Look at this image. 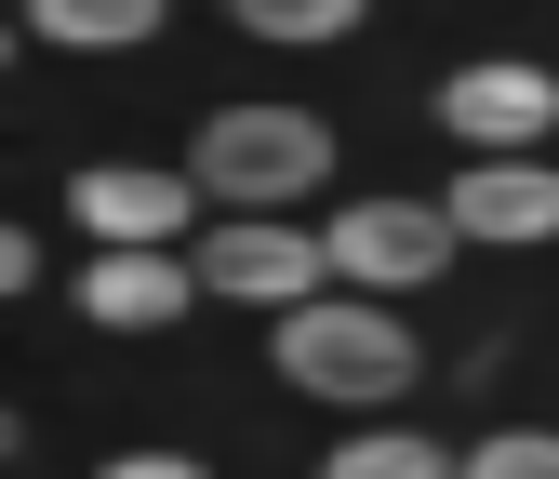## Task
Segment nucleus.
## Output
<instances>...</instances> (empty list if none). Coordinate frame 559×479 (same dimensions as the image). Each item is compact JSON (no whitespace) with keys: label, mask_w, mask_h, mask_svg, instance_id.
I'll list each match as a JSON object with an SVG mask.
<instances>
[{"label":"nucleus","mask_w":559,"mask_h":479,"mask_svg":"<svg viewBox=\"0 0 559 479\" xmlns=\"http://www.w3.org/2000/svg\"><path fill=\"white\" fill-rule=\"evenodd\" d=\"M280 373H294L307 399H346V414H360V399H400L413 373H427V347H413V333L373 307V294H307L294 320H280Z\"/></svg>","instance_id":"obj_1"},{"label":"nucleus","mask_w":559,"mask_h":479,"mask_svg":"<svg viewBox=\"0 0 559 479\" xmlns=\"http://www.w3.org/2000/svg\"><path fill=\"white\" fill-rule=\"evenodd\" d=\"M187 173H200V200H227V214H280V200H307L333 173V133L307 107H227V120H200Z\"/></svg>","instance_id":"obj_2"},{"label":"nucleus","mask_w":559,"mask_h":479,"mask_svg":"<svg viewBox=\"0 0 559 479\" xmlns=\"http://www.w3.org/2000/svg\"><path fill=\"white\" fill-rule=\"evenodd\" d=\"M187 266H200V294L266 307V320H294L307 294H333V240H294V227H266V214H227Z\"/></svg>","instance_id":"obj_3"},{"label":"nucleus","mask_w":559,"mask_h":479,"mask_svg":"<svg viewBox=\"0 0 559 479\" xmlns=\"http://www.w3.org/2000/svg\"><path fill=\"white\" fill-rule=\"evenodd\" d=\"M453 200H360V214L333 227V280L346 294H413V280H440L453 266Z\"/></svg>","instance_id":"obj_4"},{"label":"nucleus","mask_w":559,"mask_h":479,"mask_svg":"<svg viewBox=\"0 0 559 479\" xmlns=\"http://www.w3.org/2000/svg\"><path fill=\"white\" fill-rule=\"evenodd\" d=\"M440 133L453 147H493V160H533V133H559V81L546 67H453L440 81Z\"/></svg>","instance_id":"obj_5"},{"label":"nucleus","mask_w":559,"mask_h":479,"mask_svg":"<svg viewBox=\"0 0 559 479\" xmlns=\"http://www.w3.org/2000/svg\"><path fill=\"white\" fill-rule=\"evenodd\" d=\"M67 214H81L107 253H160V240H187V214H200V173L107 160V173H81V187H67Z\"/></svg>","instance_id":"obj_6"},{"label":"nucleus","mask_w":559,"mask_h":479,"mask_svg":"<svg viewBox=\"0 0 559 479\" xmlns=\"http://www.w3.org/2000/svg\"><path fill=\"white\" fill-rule=\"evenodd\" d=\"M187 294H200V266H174V253H94V280H81V307L107 333H174Z\"/></svg>","instance_id":"obj_7"},{"label":"nucleus","mask_w":559,"mask_h":479,"mask_svg":"<svg viewBox=\"0 0 559 479\" xmlns=\"http://www.w3.org/2000/svg\"><path fill=\"white\" fill-rule=\"evenodd\" d=\"M453 227L466 240H559V173L546 160H479L453 187Z\"/></svg>","instance_id":"obj_8"},{"label":"nucleus","mask_w":559,"mask_h":479,"mask_svg":"<svg viewBox=\"0 0 559 479\" xmlns=\"http://www.w3.org/2000/svg\"><path fill=\"white\" fill-rule=\"evenodd\" d=\"M27 27L67 53H120V40H160V0H27Z\"/></svg>","instance_id":"obj_9"},{"label":"nucleus","mask_w":559,"mask_h":479,"mask_svg":"<svg viewBox=\"0 0 559 479\" xmlns=\"http://www.w3.org/2000/svg\"><path fill=\"white\" fill-rule=\"evenodd\" d=\"M320 479H466L440 440H413V427H360L346 453H320Z\"/></svg>","instance_id":"obj_10"},{"label":"nucleus","mask_w":559,"mask_h":479,"mask_svg":"<svg viewBox=\"0 0 559 479\" xmlns=\"http://www.w3.org/2000/svg\"><path fill=\"white\" fill-rule=\"evenodd\" d=\"M227 14H240L253 40H346V27H360V0H227Z\"/></svg>","instance_id":"obj_11"},{"label":"nucleus","mask_w":559,"mask_h":479,"mask_svg":"<svg viewBox=\"0 0 559 479\" xmlns=\"http://www.w3.org/2000/svg\"><path fill=\"white\" fill-rule=\"evenodd\" d=\"M466 479H559V440H546V427H507V440L466 453Z\"/></svg>","instance_id":"obj_12"},{"label":"nucleus","mask_w":559,"mask_h":479,"mask_svg":"<svg viewBox=\"0 0 559 479\" xmlns=\"http://www.w3.org/2000/svg\"><path fill=\"white\" fill-rule=\"evenodd\" d=\"M107 479H200V466H187V453H120Z\"/></svg>","instance_id":"obj_13"}]
</instances>
